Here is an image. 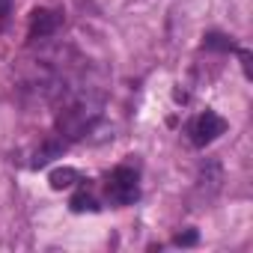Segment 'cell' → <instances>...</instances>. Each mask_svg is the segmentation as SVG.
<instances>
[{"mask_svg": "<svg viewBox=\"0 0 253 253\" xmlns=\"http://www.w3.org/2000/svg\"><path fill=\"white\" fill-rule=\"evenodd\" d=\"M220 185H223V167H220V161H214V158L203 161V167H200V173H197V191H200L206 200H211V197L220 191Z\"/></svg>", "mask_w": 253, "mask_h": 253, "instance_id": "3", "label": "cell"}, {"mask_svg": "<svg viewBox=\"0 0 253 253\" xmlns=\"http://www.w3.org/2000/svg\"><path fill=\"white\" fill-rule=\"evenodd\" d=\"M223 131H226V119H220L214 110L200 113V116L191 122V128H188V134H191V143H194V146H209V143H211V140H217Z\"/></svg>", "mask_w": 253, "mask_h": 253, "instance_id": "2", "label": "cell"}, {"mask_svg": "<svg viewBox=\"0 0 253 253\" xmlns=\"http://www.w3.org/2000/svg\"><path fill=\"white\" fill-rule=\"evenodd\" d=\"M203 45H206V48H214V51H235V45H232L226 36H220V33H209Z\"/></svg>", "mask_w": 253, "mask_h": 253, "instance_id": "8", "label": "cell"}, {"mask_svg": "<svg viewBox=\"0 0 253 253\" xmlns=\"http://www.w3.org/2000/svg\"><path fill=\"white\" fill-rule=\"evenodd\" d=\"M69 209L75 211V214H84V211H98V206H95V200L86 194V191H78L72 200H69Z\"/></svg>", "mask_w": 253, "mask_h": 253, "instance_id": "7", "label": "cell"}, {"mask_svg": "<svg viewBox=\"0 0 253 253\" xmlns=\"http://www.w3.org/2000/svg\"><path fill=\"white\" fill-rule=\"evenodd\" d=\"M63 152H66V143H63V140H48V143H45V146H42V149L36 152V158H33V167L39 170V167L51 164L54 158H60Z\"/></svg>", "mask_w": 253, "mask_h": 253, "instance_id": "5", "label": "cell"}, {"mask_svg": "<svg viewBox=\"0 0 253 253\" xmlns=\"http://www.w3.org/2000/svg\"><path fill=\"white\" fill-rule=\"evenodd\" d=\"M140 197V185H137V173L131 167H116L107 179V200L113 206H128Z\"/></svg>", "mask_w": 253, "mask_h": 253, "instance_id": "1", "label": "cell"}, {"mask_svg": "<svg viewBox=\"0 0 253 253\" xmlns=\"http://www.w3.org/2000/svg\"><path fill=\"white\" fill-rule=\"evenodd\" d=\"M9 12V0H0V15H6Z\"/></svg>", "mask_w": 253, "mask_h": 253, "instance_id": "11", "label": "cell"}, {"mask_svg": "<svg viewBox=\"0 0 253 253\" xmlns=\"http://www.w3.org/2000/svg\"><path fill=\"white\" fill-rule=\"evenodd\" d=\"M57 27H60V12H54V9L30 12V39H45V36L57 33Z\"/></svg>", "mask_w": 253, "mask_h": 253, "instance_id": "4", "label": "cell"}, {"mask_svg": "<svg viewBox=\"0 0 253 253\" xmlns=\"http://www.w3.org/2000/svg\"><path fill=\"white\" fill-rule=\"evenodd\" d=\"M238 57H241V66H244V75L253 78V69H250V51H247V48H238Z\"/></svg>", "mask_w": 253, "mask_h": 253, "instance_id": "10", "label": "cell"}, {"mask_svg": "<svg viewBox=\"0 0 253 253\" xmlns=\"http://www.w3.org/2000/svg\"><path fill=\"white\" fill-rule=\"evenodd\" d=\"M200 241V235H197V229H188V232H179L176 238H173V244H179V247H194Z\"/></svg>", "mask_w": 253, "mask_h": 253, "instance_id": "9", "label": "cell"}, {"mask_svg": "<svg viewBox=\"0 0 253 253\" xmlns=\"http://www.w3.org/2000/svg\"><path fill=\"white\" fill-rule=\"evenodd\" d=\"M48 182H51L54 191H63V188H72L75 182H81V173H78L75 167H57V170L48 176Z\"/></svg>", "mask_w": 253, "mask_h": 253, "instance_id": "6", "label": "cell"}]
</instances>
